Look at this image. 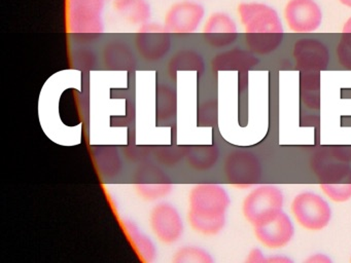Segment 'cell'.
<instances>
[{
  "mask_svg": "<svg viewBox=\"0 0 351 263\" xmlns=\"http://www.w3.org/2000/svg\"><path fill=\"white\" fill-rule=\"evenodd\" d=\"M230 203L229 193L221 185L196 184L189 195V224L198 234L215 236L225 227Z\"/></svg>",
  "mask_w": 351,
  "mask_h": 263,
  "instance_id": "1",
  "label": "cell"
},
{
  "mask_svg": "<svg viewBox=\"0 0 351 263\" xmlns=\"http://www.w3.org/2000/svg\"><path fill=\"white\" fill-rule=\"evenodd\" d=\"M240 20L245 27V40L252 53L267 55L280 45L283 28L276 10L261 3L238 6Z\"/></svg>",
  "mask_w": 351,
  "mask_h": 263,
  "instance_id": "2",
  "label": "cell"
},
{
  "mask_svg": "<svg viewBox=\"0 0 351 263\" xmlns=\"http://www.w3.org/2000/svg\"><path fill=\"white\" fill-rule=\"evenodd\" d=\"M310 168L328 199L335 203L351 199V166L335 152L334 148H322L314 152Z\"/></svg>",
  "mask_w": 351,
  "mask_h": 263,
  "instance_id": "3",
  "label": "cell"
},
{
  "mask_svg": "<svg viewBox=\"0 0 351 263\" xmlns=\"http://www.w3.org/2000/svg\"><path fill=\"white\" fill-rule=\"evenodd\" d=\"M108 0H69V28L71 38L80 45H90L104 33V12Z\"/></svg>",
  "mask_w": 351,
  "mask_h": 263,
  "instance_id": "4",
  "label": "cell"
},
{
  "mask_svg": "<svg viewBox=\"0 0 351 263\" xmlns=\"http://www.w3.org/2000/svg\"><path fill=\"white\" fill-rule=\"evenodd\" d=\"M291 211L297 223L309 231L324 229L332 219L328 201L317 193L304 191L293 197Z\"/></svg>",
  "mask_w": 351,
  "mask_h": 263,
  "instance_id": "5",
  "label": "cell"
},
{
  "mask_svg": "<svg viewBox=\"0 0 351 263\" xmlns=\"http://www.w3.org/2000/svg\"><path fill=\"white\" fill-rule=\"evenodd\" d=\"M134 47L141 60L147 63H158L171 51L172 34L163 24L149 21L137 29Z\"/></svg>",
  "mask_w": 351,
  "mask_h": 263,
  "instance_id": "6",
  "label": "cell"
},
{
  "mask_svg": "<svg viewBox=\"0 0 351 263\" xmlns=\"http://www.w3.org/2000/svg\"><path fill=\"white\" fill-rule=\"evenodd\" d=\"M285 195L279 187L263 184L254 187L242 201V214L252 225L281 211Z\"/></svg>",
  "mask_w": 351,
  "mask_h": 263,
  "instance_id": "7",
  "label": "cell"
},
{
  "mask_svg": "<svg viewBox=\"0 0 351 263\" xmlns=\"http://www.w3.org/2000/svg\"><path fill=\"white\" fill-rule=\"evenodd\" d=\"M223 173L229 184L238 189H250L262 178V164L252 152L234 150L223 162Z\"/></svg>",
  "mask_w": 351,
  "mask_h": 263,
  "instance_id": "8",
  "label": "cell"
},
{
  "mask_svg": "<svg viewBox=\"0 0 351 263\" xmlns=\"http://www.w3.org/2000/svg\"><path fill=\"white\" fill-rule=\"evenodd\" d=\"M133 186L138 197L145 201H159L167 197L173 188L171 178L160 164L145 162L133 173Z\"/></svg>",
  "mask_w": 351,
  "mask_h": 263,
  "instance_id": "9",
  "label": "cell"
},
{
  "mask_svg": "<svg viewBox=\"0 0 351 263\" xmlns=\"http://www.w3.org/2000/svg\"><path fill=\"white\" fill-rule=\"evenodd\" d=\"M205 14L204 6L197 0H180L169 6L163 25L171 34L192 35L200 28Z\"/></svg>",
  "mask_w": 351,
  "mask_h": 263,
  "instance_id": "10",
  "label": "cell"
},
{
  "mask_svg": "<svg viewBox=\"0 0 351 263\" xmlns=\"http://www.w3.org/2000/svg\"><path fill=\"white\" fill-rule=\"evenodd\" d=\"M149 221L154 236L163 244H174L184 234L182 215L173 205L166 201L158 203L151 210Z\"/></svg>",
  "mask_w": 351,
  "mask_h": 263,
  "instance_id": "11",
  "label": "cell"
},
{
  "mask_svg": "<svg viewBox=\"0 0 351 263\" xmlns=\"http://www.w3.org/2000/svg\"><path fill=\"white\" fill-rule=\"evenodd\" d=\"M256 240L268 249H281L291 242L295 227L291 218L282 210L254 225Z\"/></svg>",
  "mask_w": 351,
  "mask_h": 263,
  "instance_id": "12",
  "label": "cell"
},
{
  "mask_svg": "<svg viewBox=\"0 0 351 263\" xmlns=\"http://www.w3.org/2000/svg\"><path fill=\"white\" fill-rule=\"evenodd\" d=\"M285 20L295 33H311L322 23V10L313 0H291L285 10Z\"/></svg>",
  "mask_w": 351,
  "mask_h": 263,
  "instance_id": "13",
  "label": "cell"
},
{
  "mask_svg": "<svg viewBox=\"0 0 351 263\" xmlns=\"http://www.w3.org/2000/svg\"><path fill=\"white\" fill-rule=\"evenodd\" d=\"M295 66L300 71L320 72L326 70L330 62L328 47L315 38H302L293 49Z\"/></svg>",
  "mask_w": 351,
  "mask_h": 263,
  "instance_id": "14",
  "label": "cell"
},
{
  "mask_svg": "<svg viewBox=\"0 0 351 263\" xmlns=\"http://www.w3.org/2000/svg\"><path fill=\"white\" fill-rule=\"evenodd\" d=\"M202 36L207 45L215 49H223L237 40V26L229 14L213 12L203 25Z\"/></svg>",
  "mask_w": 351,
  "mask_h": 263,
  "instance_id": "15",
  "label": "cell"
},
{
  "mask_svg": "<svg viewBox=\"0 0 351 263\" xmlns=\"http://www.w3.org/2000/svg\"><path fill=\"white\" fill-rule=\"evenodd\" d=\"M101 60L104 67L116 71H130L138 64L136 53L132 47L123 40L114 39L102 47Z\"/></svg>",
  "mask_w": 351,
  "mask_h": 263,
  "instance_id": "16",
  "label": "cell"
},
{
  "mask_svg": "<svg viewBox=\"0 0 351 263\" xmlns=\"http://www.w3.org/2000/svg\"><path fill=\"white\" fill-rule=\"evenodd\" d=\"M258 59L252 51L240 49H232L217 53L211 61L213 71H240L245 72L258 64Z\"/></svg>",
  "mask_w": 351,
  "mask_h": 263,
  "instance_id": "17",
  "label": "cell"
},
{
  "mask_svg": "<svg viewBox=\"0 0 351 263\" xmlns=\"http://www.w3.org/2000/svg\"><path fill=\"white\" fill-rule=\"evenodd\" d=\"M112 10L125 22L141 26L151 21L152 5L149 0H112Z\"/></svg>",
  "mask_w": 351,
  "mask_h": 263,
  "instance_id": "18",
  "label": "cell"
},
{
  "mask_svg": "<svg viewBox=\"0 0 351 263\" xmlns=\"http://www.w3.org/2000/svg\"><path fill=\"white\" fill-rule=\"evenodd\" d=\"M184 71L204 73L205 61L199 51L192 49H182L170 58L167 64V73L170 77L174 78L180 72Z\"/></svg>",
  "mask_w": 351,
  "mask_h": 263,
  "instance_id": "19",
  "label": "cell"
},
{
  "mask_svg": "<svg viewBox=\"0 0 351 263\" xmlns=\"http://www.w3.org/2000/svg\"><path fill=\"white\" fill-rule=\"evenodd\" d=\"M96 170L104 179L117 178L123 171V160L112 146H99L92 150Z\"/></svg>",
  "mask_w": 351,
  "mask_h": 263,
  "instance_id": "20",
  "label": "cell"
},
{
  "mask_svg": "<svg viewBox=\"0 0 351 263\" xmlns=\"http://www.w3.org/2000/svg\"><path fill=\"white\" fill-rule=\"evenodd\" d=\"M178 111V97L176 90L167 84H160L157 86L156 99V117L158 125H168L173 123Z\"/></svg>",
  "mask_w": 351,
  "mask_h": 263,
  "instance_id": "21",
  "label": "cell"
},
{
  "mask_svg": "<svg viewBox=\"0 0 351 263\" xmlns=\"http://www.w3.org/2000/svg\"><path fill=\"white\" fill-rule=\"evenodd\" d=\"M122 225L138 256L145 262L149 263L155 261L157 258L158 250L152 238L131 220H123Z\"/></svg>",
  "mask_w": 351,
  "mask_h": 263,
  "instance_id": "22",
  "label": "cell"
},
{
  "mask_svg": "<svg viewBox=\"0 0 351 263\" xmlns=\"http://www.w3.org/2000/svg\"><path fill=\"white\" fill-rule=\"evenodd\" d=\"M219 148L215 145H196L186 147V162L192 170L204 173L211 170L219 160Z\"/></svg>",
  "mask_w": 351,
  "mask_h": 263,
  "instance_id": "23",
  "label": "cell"
},
{
  "mask_svg": "<svg viewBox=\"0 0 351 263\" xmlns=\"http://www.w3.org/2000/svg\"><path fill=\"white\" fill-rule=\"evenodd\" d=\"M300 94L302 102L309 109H319L320 107V75L319 72L301 71L300 76Z\"/></svg>",
  "mask_w": 351,
  "mask_h": 263,
  "instance_id": "24",
  "label": "cell"
},
{
  "mask_svg": "<svg viewBox=\"0 0 351 263\" xmlns=\"http://www.w3.org/2000/svg\"><path fill=\"white\" fill-rule=\"evenodd\" d=\"M174 263H213L215 259L208 251L202 247L184 246L178 249L172 258Z\"/></svg>",
  "mask_w": 351,
  "mask_h": 263,
  "instance_id": "25",
  "label": "cell"
},
{
  "mask_svg": "<svg viewBox=\"0 0 351 263\" xmlns=\"http://www.w3.org/2000/svg\"><path fill=\"white\" fill-rule=\"evenodd\" d=\"M154 156L161 166H178L182 160H186V147L184 146H159L153 150Z\"/></svg>",
  "mask_w": 351,
  "mask_h": 263,
  "instance_id": "26",
  "label": "cell"
},
{
  "mask_svg": "<svg viewBox=\"0 0 351 263\" xmlns=\"http://www.w3.org/2000/svg\"><path fill=\"white\" fill-rule=\"evenodd\" d=\"M71 64L75 69L90 71L97 66L98 57L87 45H81L71 53Z\"/></svg>",
  "mask_w": 351,
  "mask_h": 263,
  "instance_id": "27",
  "label": "cell"
},
{
  "mask_svg": "<svg viewBox=\"0 0 351 263\" xmlns=\"http://www.w3.org/2000/svg\"><path fill=\"white\" fill-rule=\"evenodd\" d=\"M337 57L343 68L351 70V18L343 27L342 36L337 47Z\"/></svg>",
  "mask_w": 351,
  "mask_h": 263,
  "instance_id": "28",
  "label": "cell"
},
{
  "mask_svg": "<svg viewBox=\"0 0 351 263\" xmlns=\"http://www.w3.org/2000/svg\"><path fill=\"white\" fill-rule=\"evenodd\" d=\"M217 102L215 99L204 101L198 107V125L201 127H213L217 123Z\"/></svg>",
  "mask_w": 351,
  "mask_h": 263,
  "instance_id": "29",
  "label": "cell"
},
{
  "mask_svg": "<svg viewBox=\"0 0 351 263\" xmlns=\"http://www.w3.org/2000/svg\"><path fill=\"white\" fill-rule=\"evenodd\" d=\"M151 153H153V151L145 146H127L123 149L125 158L133 164H143L147 162Z\"/></svg>",
  "mask_w": 351,
  "mask_h": 263,
  "instance_id": "30",
  "label": "cell"
},
{
  "mask_svg": "<svg viewBox=\"0 0 351 263\" xmlns=\"http://www.w3.org/2000/svg\"><path fill=\"white\" fill-rule=\"evenodd\" d=\"M246 262L265 263L266 262V257L263 254L262 250H260L258 248H254L250 250L247 259H246Z\"/></svg>",
  "mask_w": 351,
  "mask_h": 263,
  "instance_id": "31",
  "label": "cell"
},
{
  "mask_svg": "<svg viewBox=\"0 0 351 263\" xmlns=\"http://www.w3.org/2000/svg\"><path fill=\"white\" fill-rule=\"evenodd\" d=\"M335 152L346 162H351V146H334Z\"/></svg>",
  "mask_w": 351,
  "mask_h": 263,
  "instance_id": "32",
  "label": "cell"
},
{
  "mask_svg": "<svg viewBox=\"0 0 351 263\" xmlns=\"http://www.w3.org/2000/svg\"><path fill=\"white\" fill-rule=\"evenodd\" d=\"M306 263H332V259L330 257L326 256L324 254H313L311 256L308 257L305 260Z\"/></svg>",
  "mask_w": 351,
  "mask_h": 263,
  "instance_id": "33",
  "label": "cell"
},
{
  "mask_svg": "<svg viewBox=\"0 0 351 263\" xmlns=\"http://www.w3.org/2000/svg\"><path fill=\"white\" fill-rule=\"evenodd\" d=\"M289 257L282 256V255H272L270 257H266V262L265 263H293Z\"/></svg>",
  "mask_w": 351,
  "mask_h": 263,
  "instance_id": "34",
  "label": "cell"
},
{
  "mask_svg": "<svg viewBox=\"0 0 351 263\" xmlns=\"http://www.w3.org/2000/svg\"><path fill=\"white\" fill-rule=\"evenodd\" d=\"M317 123V117L313 116V115H309V116H304L301 121L302 125H305V127H313V125H316V123Z\"/></svg>",
  "mask_w": 351,
  "mask_h": 263,
  "instance_id": "35",
  "label": "cell"
},
{
  "mask_svg": "<svg viewBox=\"0 0 351 263\" xmlns=\"http://www.w3.org/2000/svg\"><path fill=\"white\" fill-rule=\"evenodd\" d=\"M340 2H342V3L345 4V5L351 8V0H340Z\"/></svg>",
  "mask_w": 351,
  "mask_h": 263,
  "instance_id": "36",
  "label": "cell"
},
{
  "mask_svg": "<svg viewBox=\"0 0 351 263\" xmlns=\"http://www.w3.org/2000/svg\"><path fill=\"white\" fill-rule=\"evenodd\" d=\"M350 262H351V258H350Z\"/></svg>",
  "mask_w": 351,
  "mask_h": 263,
  "instance_id": "37",
  "label": "cell"
}]
</instances>
